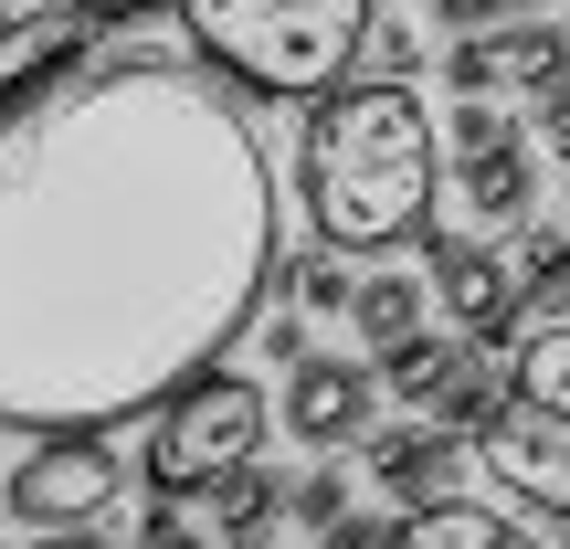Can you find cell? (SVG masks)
<instances>
[{"label": "cell", "mask_w": 570, "mask_h": 549, "mask_svg": "<svg viewBox=\"0 0 570 549\" xmlns=\"http://www.w3.org/2000/svg\"><path fill=\"white\" fill-rule=\"evenodd\" d=\"M275 296V159L212 75L96 53L0 117V423H127Z\"/></svg>", "instance_id": "cell-1"}, {"label": "cell", "mask_w": 570, "mask_h": 549, "mask_svg": "<svg viewBox=\"0 0 570 549\" xmlns=\"http://www.w3.org/2000/svg\"><path fill=\"white\" fill-rule=\"evenodd\" d=\"M306 180V223L338 254H391L433 223V190H444V138H433V106L412 96V75H370V85H327L317 117L296 148Z\"/></svg>", "instance_id": "cell-2"}, {"label": "cell", "mask_w": 570, "mask_h": 549, "mask_svg": "<svg viewBox=\"0 0 570 549\" xmlns=\"http://www.w3.org/2000/svg\"><path fill=\"white\" fill-rule=\"evenodd\" d=\"M180 32L223 85L296 106L360 75L370 0H180Z\"/></svg>", "instance_id": "cell-3"}, {"label": "cell", "mask_w": 570, "mask_h": 549, "mask_svg": "<svg viewBox=\"0 0 570 549\" xmlns=\"http://www.w3.org/2000/svg\"><path fill=\"white\" fill-rule=\"evenodd\" d=\"M265 433H275V402L244 381V370H190L180 391H159L148 402V444H138V476L159 497H202L212 476H233V465H254L265 454Z\"/></svg>", "instance_id": "cell-4"}, {"label": "cell", "mask_w": 570, "mask_h": 549, "mask_svg": "<svg viewBox=\"0 0 570 549\" xmlns=\"http://www.w3.org/2000/svg\"><path fill=\"white\" fill-rule=\"evenodd\" d=\"M117 508H127L117 423L32 433V454H21L11 487H0V529H21V539H106V518H117Z\"/></svg>", "instance_id": "cell-5"}, {"label": "cell", "mask_w": 570, "mask_h": 549, "mask_svg": "<svg viewBox=\"0 0 570 549\" xmlns=\"http://www.w3.org/2000/svg\"><path fill=\"white\" fill-rule=\"evenodd\" d=\"M423 275H433V317H444V327H465L487 360L518 349V327H529V285H518V265L487 244V233H465V223L433 233L423 223Z\"/></svg>", "instance_id": "cell-6"}, {"label": "cell", "mask_w": 570, "mask_h": 549, "mask_svg": "<svg viewBox=\"0 0 570 549\" xmlns=\"http://www.w3.org/2000/svg\"><path fill=\"white\" fill-rule=\"evenodd\" d=\"M275 433H296V454H348L381 433V360H327V349H306V360H285L275 381Z\"/></svg>", "instance_id": "cell-7"}, {"label": "cell", "mask_w": 570, "mask_h": 549, "mask_svg": "<svg viewBox=\"0 0 570 549\" xmlns=\"http://www.w3.org/2000/svg\"><path fill=\"white\" fill-rule=\"evenodd\" d=\"M475 465H487L497 497H518V508H539L550 529H570V412L508 391V412L475 433Z\"/></svg>", "instance_id": "cell-8"}, {"label": "cell", "mask_w": 570, "mask_h": 549, "mask_svg": "<svg viewBox=\"0 0 570 549\" xmlns=\"http://www.w3.org/2000/svg\"><path fill=\"white\" fill-rule=\"evenodd\" d=\"M96 32H106V21L85 11V0H75V11H53V0H42V11L0 21V117H21L32 96H53L75 63H96Z\"/></svg>", "instance_id": "cell-9"}, {"label": "cell", "mask_w": 570, "mask_h": 549, "mask_svg": "<svg viewBox=\"0 0 570 549\" xmlns=\"http://www.w3.org/2000/svg\"><path fill=\"white\" fill-rule=\"evenodd\" d=\"M454 190H465V223H487V233H529V212H539V159H529V138H497V148H465L454 159Z\"/></svg>", "instance_id": "cell-10"}, {"label": "cell", "mask_w": 570, "mask_h": 549, "mask_svg": "<svg viewBox=\"0 0 570 549\" xmlns=\"http://www.w3.org/2000/svg\"><path fill=\"white\" fill-rule=\"evenodd\" d=\"M465 327H402V339H381V349H370V360H381V391H391V402H412V412H433V391H444L454 381V360H465Z\"/></svg>", "instance_id": "cell-11"}, {"label": "cell", "mask_w": 570, "mask_h": 549, "mask_svg": "<svg viewBox=\"0 0 570 549\" xmlns=\"http://www.w3.org/2000/svg\"><path fill=\"white\" fill-rule=\"evenodd\" d=\"M465 454H475L465 433L423 412V433H391V444H381V508H433V487H444Z\"/></svg>", "instance_id": "cell-12"}, {"label": "cell", "mask_w": 570, "mask_h": 549, "mask_svg": "<svg viewBox=\"0 0 570 549\" xmlns=\"http://www.w3.org/2000/svg\"><path fill=\"white\" fill-rule=\"evenodd\" d=\"M285 497H296V476H275L265 465V454H254V465H233V476H212V487H202V529L212 539H275L285 529Z\"/></svg>", "instance_id": "cell-13"}, {"label": "cell", "mask_w": 570, "mask_h": 549, "mask_svg": "<svg viewBox=\"0 0 570 549\" xmlns=\"http://www.w3.org/2000/svg\"><path fill=\"white\" fill-rule=\"evenodd\" d=\"M508 391H518V402L570 412V306H539V327H518V349H508Z\"/></svg>", "instance_id": "cell-14"}, {"label": "cell", "mask_w": 570, "mask_h": 549, "mask_svg": "<svg viewBox=\"0 0 570 549\" xmlns=\"http://www.w3.org/2000/svg\"><path fill=\"white\" fill-rule=\"evenodd\" d=\"M433 317V275L412 265V275H360V296H348V327H360L370 349L381 339H402V327H423Z\"/></svg>", "instance_id": "cell-15"}, {"label": "cell", "mask_w": 570, "mask_h": 549, "mask_svg": "<svg viewBox=\"0 0 570 549\" xmlns=\"http://www.w3.org/2000/svg\"><path fill=\"white\" fill-rule=\"evenodd\" d=\"M497 412H508V370H487V349H465V360H454V381L433 391V423H454V433L475 444Z\"/></svg>", "instance_id": "cell-16"}, {"label": "cell", "mask_w": 570, "mask_h": 549, "mask_svg": "<svg viewBox=\"0 0 570 549\" xmlns=\"http://www.w3.org/2000/svg\"><path fill=\"white\" fill-rule=\"evenodd\" d=\"M497 42H508V85H518V96H550V85L570 75V21H529V11H518Z\"/></svg>", "instance_id": "cell-17"}, {"label": "cell", "mask_w": 570, "mask_h": 549, "mask_svg": "<svg viewBox=\"0 0 570 549\" xmlns=\"http://www.w3.org/2000/svg\"><path fill=\"white\" fill-rule=\"evenodd\" d=\"M402 539H412V549H508L518 518H497V508H444V497H433V508L402 518Z\"/></svg>", "instance_id": "cell-18"}, {"label": "cell", "mask_w": 570, "mask_h": 549, "mask_svg": "<svg viewBox=\"0 0 570 549\" xmlns=\"http://www.w3.org/2000/svg\"><path fill=\"white\" fill-rule=\"evenodd\" d=\"M518 285H529V317H539V306H570V223H529Z\"/></svg>", "instance_id": "cell-19"}, {"label": "cell", "mask_w": 570, "mask_h": 549, "mask_svg": "<svg viewBox=\"0 0 570 549\" xmlns=\"http://www.w3.org/2000/svg\"><path fill=\"white\" fill-rule=\"evenodd\" d=\"M433 75H444L454 96H497V85H508V42H497V32H444Z\"/></svg>", "instance_id": "cell-20"}, {"label": "cell", "mask_w": 570, "mask_h": 549, "mask_svg": "<svg viewBox=\"0 0 570 549\" xmlns=\"http://www.w3.org/2000/svg\"><path fill=\"white\" fill-rule=\"evenodd\" d=\"M338 518H348V476H338V465L296 476V497H285V529H296V539H327Z\"/></svg>", "instance_id": "cell-21"}, {"label": "cell", "mask_w": 570, "mask_h": 549, "mask_svg": "<svg viewBox=\"0 0 570 549\" xmlns=\"http://www.w3.org/2000/svg\"><path fill=\"white\" fill-rule=\"evenodd\" d=\"M275 275H285V265H275ZM285 285H296V296L317 306V317H348V296H360V275L338 265V244H327V254H306V265L285 275Z\"/></svg>", "instance_id": "cell-22"}, {"label": "cell", "mask_w": 570, "mask_h": 549, "mask_svg": "<svg viewBox=\"0 0 570 549\" xmlns=\"http://www.w3.org/2000/svg\"><path fill=\"white\" fill-rule=\"evenodd\" d=\"M360 63H370V75H423V32H412V21H370V42H360Z\"/></svg>", "instance_id": "cell-23"}, {"label": "cell", "mask_w": 570, "mask_h": 549, "mask_svg": "<svg viewBox=\"0 0 570 549\" xmlns=\"http://www.w3.org/2000/svg\"><path fill=\"white\" fill-rule=\"evenodd\" d=\"M444 138H454V159H465V148H497V138H508L497 96H454V127H444Z\"/></svg>", "instance_id": "cell-24"}, {"label": "cell", "mask_w": 570, "mask_h": 549, "mask_svg": "<svg viewBox=\"0 0 570 549\" xmlns=\"http://www.w3.org/2000/svg\"><path fill=\"white\" fill-rule=\"evenodd\" d=\"M433 21H444V32H508L518 21V0H423Z\"/></svg>", "instance_id": "cell-25"}, {"label": "cell", "mask_w": 570, "mask_h": 549, "mask_svg": "<svg viewBox=\"0 0 570 549\" xmlns=\"http://www.w3.org/2000/svg\"><path fill=\"white\" fill-rule=\"evenodd\" d=\"M138 539H148V549H180V539H190V518H180V508H148V518H138Z\"/></svg>", "instance_id": "cell-26"}, {"label": "cell", "mask_w": 570, "mask_h": 549, "mask_svg": "<svg viewBox=\"0 0 570 549\" xmlns=\"http://www.w3.org/2000/svg\"><path fill=\"white\" fill-rule=\"evenodd\" d=\"M296 339H306V327H296V317H275V327H265V339H254V349H265V360L285 370V360H306V349H296Z\"/></svg>", "instance_id": "cell-27"}, {"label": "cell", "mask_w": 570, "mask_h": 549, "mask_svg": "<svg viewBox=\"0 0 570 549\" xmlns=\"http://www.w3.org/2000/svg\"><path fill=\"white\" fill-rule=\"evenodd\" d=\"M85 11H96V21H148L159 0H85Z\"/></svg>", "instance_id": "cell-28"}, {"label": "cell", "mask_w": 570, "mask_h": 549, "mask_svg": "<svg viewBox=\"0 0 570 549\" xmlns=\"http://www.w3.org/2000/svg\"><path fill=\"white\" fill-rule=\"evenodd\" d=\"M21 11H42V0H0V21H21Z\"/></svg>", "instance_id": "cell-29"}, {"label": "cell", "mask_w": 570, "mask_h": 549, "mask_svg": "<svg viewBox=\"0 0 570 549\" xmlns=\"http://www.w3.org/2000/svg\"><path fill=\"white\" fill-rule=\"evenodd\" d=\"M560 223H570V159H560Z\"/></svg>", "instance_id": "cell-30"}, {"label": "cell", "mask_w": 570, "mask_h": 549, "mask_svg": "<svg viewBox=\"0 0 570 549\" xmlns=\"http://www.w3.org/2000/svg\"><path fill=\"white\" fill-rule=\"evenodd\" d=\"M0 487H11V476H0Z\"/></svg>", "instance_id": "cell-31"}, {"label": "cell", "mask_w": 570, "mask_h": 549, "mask_svg": "<svg viewBox=\"0 0 570 549\" xmlns=\"http://www.w3.org/2000/svg\"><path fill=\"white\" fill-rule=\"evenodd\" d=\"M560 11H570V0H560Z\"/></svg>", "instance_id": "cell-32"}]
</instances>
